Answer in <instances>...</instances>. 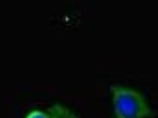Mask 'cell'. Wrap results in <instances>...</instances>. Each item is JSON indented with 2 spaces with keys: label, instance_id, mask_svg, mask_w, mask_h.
Listing matches in <instances>:
<instances>
[{
  "label": "cell",
  "instance_id": "1",
  "mask_svg": "<svg viewBox=\"0 0 158 118\" xmlns=\"http://www.w3.org/2000/svg\"><path fill=\"white\" fill-rule=\"evenodd\" d=\"M114 118H152L155 115L147 99L132 87L115 85L110 87Z\"/></svg>",
  "mask_w": 158,
  "mask_h": 118
},
{
  "label": "cell",
  "instance_id": "2",
  "mask_svg": "<svg viewBox=\"0 0 158 118\" xmlns=\"http://www.w3.org/2000/svg\"><path fill=\"white\" fill-rule=\"evenodd\" d=\"M47 113L48 118H80L73 110L60 103L51 106Z\"/></svg>",
  "mask_w": 158,
  "mask_h": 118
},
{
  "label": "cell",
  "instance_id": "3",
  "mask_svg": "<svg viewBox=\"0 0 158 118\" xmlns=\"http://www.w3.org/2000/svg\"><path fill=\"white\" fill-rule=\"evenodd\" d=\"M26 118H48L47 112L36 109L30 112Z\"/></svg>",
  "mask_w": 158,
  "mask_h": 118
}]
</instances>
